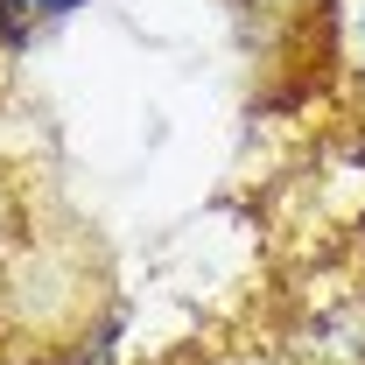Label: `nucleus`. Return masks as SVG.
Wrapping results in <instances>:
<instances>
[{"instance_id": "obj_1", "label": "nucleus", "mask_w": 365, "mask_h": 365, "mask_svg": "<svg viewBox=\"0 0 365 365\" xmlns=\"http://www.w3.org/2000/svg\"><path fill=\"white\" fill-rule=\"evenodd\" d=\"M91 0H0V56H29L56 29H71Z\"/></svg>"}, {"instance_id": "obj_2", "label": "nucleus", "mask_w": 365, "mask_h": 365, "mask_svg": "<svg viewBox=\"0 0 365 365\" xmlns=\"http://www.w3.org/2000/svg\"><path fill=\"white\" fill-rule=\"evenodd\" d=\"M232 7V21L246 29V36H274V29H288L309 0H225Z\"/></svg>"}, {"instance_id": "obj_3", "label": "nucleus", "mask_w": 365, "mask_h": 365, "mask_svg": "<svg viewBox=\"0 0 365 365\" xmlns=\"http://www.w3.org/2000/svg\"><path fill=\"white\" fill-rule=\"evenodd\" d=\"M14 239H21V197H14V176L0 169V260H7Z\"/></svg>"}, {"instance_id": "obj_4", "label": "nucleus", "mask_w": 365, "mask_h": 365, "mask_svg": "<svg viewBox=\"0 0 365 365\" xmlns=\"http://www.w3.org/2000/svg\"><path fill=\"white\" fill-rule=\"evenodd\" d=\"M351 36H359V49H365V7H359V21H351Z\"/></svg>"}]
</instances>
